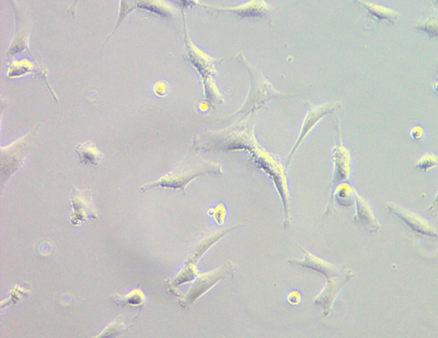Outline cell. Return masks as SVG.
<instances>
[{
    "label": "cell",
    "instance_id": "603a6c76",
    "mask_svg": "<svg viewBox=\"0 0 438 338\" xmlns=\"http://www.w3.org/2000/svg\"><path fill=\"white\" fill-rule=\"evenodd\" d=\"M208 212H210V215L214 217V219L218 224H222L225 222L226 209L224 204H219L217 208H213V209L210 210Z\"/></svg>",
    "mask_w": 438,
    "mask_h": 338
},
{
    "label": "cell",
    "instance_id": "6da1fadb",
    "mask_svg": "<svg viewBox=\"0 0 438 338\" xmlns=\"http://www.w3.org/2000/svg\"><path fill=\"white\" fill-rule=\"evenodd\" d=\"M219 136L223 137V139L220 137L217 138L218 150L243 151L250 153L257 166L272 179L283 202L285 214L284 224L286 228H288L292 224V216L289 214L290 196L288 178L284 165L271 153L260 147L255 138L254 129L250 128V125H246L244 129H233L230 132L219 133Z\"/></svg>",
    "mask_w": 438,
    "mask_h": 338
},
{
    "label": "cell",
    "instance_id": "2e32d148",
    "mask_svg": "<svg viewBox=\"0 0 438 338\" xmlns=\"http://www.w3.org/2000/svg\"><path fill=\"white\" fill-rule=\"evenodd\" d=\"M353 2L365 7L369 15L379 23L395 24L401 18V12L394 8L368 0H353Z\"/></svg>",
    "mask_w": 438,
    "mask_h": 338
},
{
    "label": "cell",
    "instance_id": "5b68a950",
    "mask_svg": "<svg viewBox=\"0 0 438 338\" xmlns=\"http://www.w3.org/2000/svg\"><path fill=\"white\" fill-rule=\"evenodd\" d=\"M37 127L31 129L26 135L21 137L6 148H2V174L3 178H9L11 175L22 165L25 153L31 145L33 137L36 136Z\"/></svg>",
    "mask_w": 438,
    "mask_h": 338
},
{
    "label": "cell",
    "instance_id": "9a60e30c",
    "mask_svg": "<svg viewBox=\"0 0 438 338\" xmlns=\"http://www.w3.org/2000/svg\"><path fill=\"white\" fill-rule=\"evenodd\" d=\"M71 204H73L74 210L73 217H71V224L79 225L87 219L96 218L97 214L94 207H87L92 205V203L88 195L84 192L79 191L74 193Z\"/></svg>",
    "mask_w": 438,
    "mask_h": 338
},
{
    "label": "cell",
    "instance_id": "7a4b0ae2",
    "mask_svg": "<svg viewBox=\"0 0 438 338\" xmlns=\"http://www.w3.org/2000/svg\"><path fill=\"white\" fill-rule=\"evenodd\" d=\"M186 44L188 60L200 73L201 80L203 82L205 102L213 107L225 103L224 96L215 80V76L217 75V62L220 60L210 56L198 48L191 40L187 31Z\"/></svg>",
    "mask_w": 438,
    "mask_h": 338
},
{
    "label": "cell",
    "instance_id": "d4e9b609",
    "mask_svg": "<svg viewBox=\"0 0 438 338\" xmlns=\"http://www.w3.org/2000/svg\"><path fill=\"white\" fill-rule=\"evenodd\" d=\"M425 129L422 124H415L410 129V135L415 141H420L424 138Z\"/></svg>",
    "mask_w": 438,
    "mask_h": 338
},
{
    "label": "cell",
    "instance_id": "ac0fdd59",
    "mask_svg": "<svg viewBox=\"0 0 438 338\" xmlns=\"http://www.w3.org/2000/svg\"><path fill=\"white\" fill-rule=\"evenodd\" d=\"M75 153L84 165H98L103 158L102 152L90 141L78 144Z\"/></svg>",
    "mask_w": 438,
    "mask_h": 338
},
{
    "label": "cell",
    "instance_id": "f1b7e54d",
    "mask_svg": "<svg viewBox=\"0 0 438 338\" xmlns=\"http://www.w3.org/2000/svg\"><path fill=\"white\" fill-rule=\"evenodd\" d=\"M433 89L435 90L436 93L438 94V81L434 82Z\"/></svg>",
    "mask_w": 438,
    "mask_h": 338
},
{
    "label": "cell",
    "instance_id": "9c48e42d",
    "mask_svg": "<svg viewBox=\"0 0 438 338\" xmlns=\"http://www.w3.org/2000/svg\"><path fill=\"white\" fill-rule=\"evenodd\" d=\"M234 266L231 262H227L224 266L213 270L212 272L201 275L198 277L195 285L188 292L186 298V303L191 304L198 298H200L202 295H204L209 290L212 289L218 283L220 282L223 278L233 274Z\"/></svg>",
    "mask_w": 438,
    "mask_h": 338
},
{
    "label": "cell",
    "instance_id": "7402d4cb",
    "mask_svg": "<svg viewBox=\"0 0 438 338\" xmlns=\"http://www.w3.org/2000/svg\"><path fill=\"white\" fill-rule=\"evenodd\" d=\"M438 167V156L433 153H424L415 164L416 170L422 173H429Z\"/></svg>",
    "mask_w": 438,
    "mask_h": 338
},
{
    "label": "cell",
    "instance_id": "8fae6325",
    "mask_svg": "<svg viewBox=\"0 0 438 338\" xmlns=\"http://www.w3.org/2000/svg\"><path fill=\"white\" fill-rule=\"evenodd\" d=\"M305 256L303 258H293L289 261L293 264L301 266L304 268L313 270L314 272L322 274L328 279L343 276L345 274L352 272L351 270L344 269L339 266L323 260V258L314 256V254L304 250Z\"/></svg>",
    "mask_w": 438,
    "mask_h": 338
},
{
    "label": "cell",
    "instance_id": "e0dca14e",
    "mask_svg": "<svg viewBox=\"0 0 438 338\" xmlns=\"http://www.w3.org/2000/svg\"><path fill=\"white\" fill-rule=\"evenodd\" d=\"M46 69L41 68V67L37 66L33 64L31 61L27 60H16L11 62L9 65V69H8V77L10 79L19 78L26 76V75H40L42 79H43L44 82L46 83V86L49 87L50 92H52V95L53 96L54 99L58 100L56 94L53 93L52 90V86L49 84V82L46 81V76L48 74L45 73Z\"/></svg>",
    "mask_w": 438,
    "mask_h": 338
},
{
    "label": "cell",
    "instance_id": "8992f818",
    "mask_svg": "<svg viewBox=\"0 0 438 338\" xmlns=\"http://www.w3.org/2000/svg\"><path fill=\"white\" fill-rule=\"evenodd\" d=\"M238 58L242 60V64L247 66V68L250 70V72L254 75L256 79V81H255V79L252 77V81L250 93L248 94L246 103L244 104V106L242 107V110L243 109L245 111H244V114H245V112L255 111L261 106L264 105L265 100H267L269 96L267 94H264V93L269 94V92L276 93L277 91L273 89L271 83L265 80L262 74L258 72V70H256L254 67L251 66V65L248 64V62L244 58L242 54H240Z\"/></svg>",
    "mask_w": 438,
    "mask_h": 338
},
{
    "label": "cell",
    "instance_id": "277c9868",
    "mask_svg": "<svg viewBox=\"0 0 438 338\" xmlns=\"http://www.w3.org/2000/svg\"><path fill=\"white\" fill-rule=\"evenodd\" d=\"M339 107V102H326L309 108L301 124L300 133H299L296 143H294L292 152L289 154L288 165L292 163L294 154H296L297 150L300 148L303 141H304L307 138V136L310 135V133L317 127L320 121L326 118L328 114L338 110Z\"/></svg>",
    "mask_w": 438,
    "mask_h": 338
},
{
    "label": "cell",
    "instance_id": "5bb4252c",
    "mask_svg": "<svg viewBox=\"0 0 438 338\" xmlns=\"http://www.w3.org/2000/svg\"><path fill=\"white\" fill-rule=\"evenodd\" d=\"M356 214L355 222L368 229L370 233L376 234L381 229V224L375 215L373 207L363 196L356 193Z\"/></svg>",
    "mask_w": 438,
    "mask_h": 338
},
{
    "label": "cell",
    "instance_id": "cb8c5ba5",
    "mask_svg": "<svg viewBox=\"0 0 438 338\" xmlns=\"http://www.w3.org/2000/svg\"><path fill=\"white\" fill-rule=\"evenodd\" d=\"M167 1L173 4V5L178 6L183 11L193 6H201L202 4L200 0H167Z\"/></svg>",
    "mask_w": 438,
    "mask_h": 338
},
{
    "label": "cell",
    "instance_id": "ba28073f",
    "mask_svg": "<svg viewBox=\"0 0 438 338\" xmlns=\"http://www.w3.org/2000/svg\"><path fill=\"white\" fill-rule=\"evenodd\" d=\"M338 141L332 149V158H333L334 173L332 178L331 185L348 180L352 173V156L351 150L344 145L342 137V129L338 119Z\"/></svg>",
    "mask_w": 438,
    "mask_h": 338
},
{
    "label": "cell",
    "instance_id": "4fadbf2b",
    "mask_svg": "<svg viewBox=\"0 0 438 338\" xmlns=\"http://www.w3.org/2000/svg\"><path fill=\"white\" fill-rule=\"evenodd\" d=\"M353 277V273H348L338 278L328 279L326 287L324 288L321 293L314 299V303L323 307L324 315L327 316L333 307L336 298L343 288L347 285Z\"/></svg>",
    "mask_w": 438,
    "mask_h": 338
},
{
    "label": "cell",
    "instance_id": "f546056e",
    "mask_svg": "<svg viewBox=\"0 0 438 338\" xmlns=\"http://www.w3.org/2000/svg\"><path fill=\"white\" fill-rule=\"evenodd\" d=\"M437 5H438V0H436Z\"/></svg>",
    "mask_w": 438,
    "mask_h": 338
},
{
    "label": "cell",
    "instance_id": "83f0119b",
    "mask_svg": "<svg viewBox=\"0 0 438 338\" xmlns=\"http://www.w3.org/2000/svg\"><path fill=\"white\" fill-rule=\"evenodd\" d=\"M428 211L431 212V214L436 217L438 212V193L436 196L435 200H434L433 203L431 206H429Z\"/></svg>",
    "mask_w": 438,
    "mask_h": 338
},
{
    "label": "cell",
    "instance_id": "3957f363",
    "mask_svg": "<svg viewBox=\"0 0 438 338\" xmlns=\"http://www.w3.org/2000/svg\"><path fill=\"white\" fill-rule=\"evenodd\" d=\"M220 174H222L220 164L198 158L196 162L189 163V165L183 166L175 172L164 175L159 181L142 187L141 190L146 191L151 187H163V189L184 191L185 187L196 178Z\"/></svg>",
    "mask_w": 438,
    "mask_h": 338
},
{
    "label": "cell",
    "instance_id": "30bf717a",
    "mask_svg": "<svg viewBox=\"0 0 438 338\" xmlns=\"http://www.w3.org/2000/svg\"><path fill=\"white\" fill-rule=\"evenodd\" d=\"M201 7L208 8V9L219 12H230V13L237 15L242 18H263L272 9L271 6L265 0H248L241 5L231 6L209 5V4L202 3Z\"/></svg>",
    "mask_w": 438,
    "mask_h": 338
},
{
    "label": "cell",
    "instance_id": "52a82bcc",
    "mask_svg": "<svg viewBox=\"0 0 438 338\" xmlns=\"http://www.w3.org/2000/svg\"><path fill=\"white\" fill-rule=\"evenodd\" d=\"M387 208L391 214L397 216L403 223H405L412 231L419 234V235L438 239V228L417 212L407 209V208L394 202L387 204Z\"/></svg>",
    "mask_w": 438,
    "mask_h": 338
},
{
    "label": "cell",
    "instance_id": "4316f807",
    "mask_svg": "<svg viewBox=\"0 0 438 338\" xmlns=\"http://www.w3.org/2000/svg\"><path fill=\"white\" fill-rule=\"evenodd\" d=\"M287 300L290 305L297 306L301 302V295L298 291H292L288 295Z\"/></svg>",
    "mask_w": 438,
    "mask_h": 338
},
{
    "label": "cell",
    "instance_id": "44dd1931",
    "mask_svg": "<svg viewBox=\"0 0 438 338\" xmlns=\"http://www.w3.org/2000/svg\"><path fill=\"white\" fill-rule=\"evenodd\" d=\"M235 229V227L231 229H224V231H220L217 233H215L213 234V235L208 236V239H205V240L202 241L201 244L199 245V247L197 248L195 254H193V256L191 257V258H192V261H196L201 256H203V254L208 251V250L210 247H213L215 244L218 243V241L220 240L223 236H225V235H227V233L233 231V229Z\"/></svg>",
    "mask_w": 438,
    "mask_h": 338
},
{
    "label": "cell",
    "instance_id": "d6986e66",
    "mask_svg": "<svg viewBox=\"0 0 438 338\" xmlns=\"http://www.w3.org/2000/svg\"><path fill=\"white\" fill-rule=\"evenodd\" d=\"M357 191L348 182H341L334 192V200L338 205L349 207L356 204Z\"/></svg>",
    "mask_w": 438,
    "mask_h": 338
},
{
    "label": "cell",
    "instance_id": "484cf974",
    "mask_svg": "<svg viewBox=\"0 0 438 338\" xmlns=\"http://www.w3.org/2000/svg\"><path fill=\"white\" fill-rule=\"evenodd\" d=\"M168 85L166 84V82H159L156 83V85L154 86V93L156 95L158 96H161V97H163V96H166V94L168 93Z\"/></svg>",
    "mask_w": 438,
    "mask_h": 338
},
{
    "label": "cell",
    "instance_id": "7c38bea8",
    "mask_svg": "<svg viewBox=\"0 0 438 338\" xmlns=\"http://www.w3.org/2000/svg\"><path fill=\"white\" fill-rule=\"evenodd\" d=\"M11 2L12 5H14L15 9L16 29L14 40H12L10 48L8 50L7 55L8 57H12L23 51H28L37 64L39 65L35 56L33 55L31 49H29L28 36L31 31H29V29L28 31L27 16L23 13L22 9L19 11V6L16 4L15 0H11Z\"/></svg>",
    "mask_w": 438,
    "mask_h": 338
},
{
    "label": "cell",
    "instance_id": "ffe728a7",
    "mask_svg": "<svg viewBox=\"0 0 438 338\" xmlns=\"http://www.w3.org/2000/svg\"><path fill=\"white\" fill-rule=\"evenodd\" d=\"M418 31L427 33L429 38H438V11L432 12L416 23Z\"/></svg>",
    "mask_w": 438,
    "mask_h": 338
}]
</instances>
